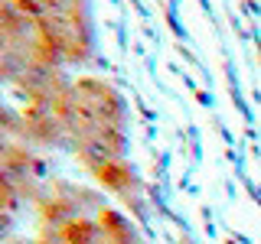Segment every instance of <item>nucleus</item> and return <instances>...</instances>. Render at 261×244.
I'll return each mask as SVG.
<instances>
[{"mask_svg": "<svg viewBox=\"0 0 261 244\" xmlns=\"http://www.w3.org/2000/svg\"><path fill=\"white\" fill-rule=\"evenodd\" d=\"M36 244H144L108 195L72 179H49L36 195Z\"/></svg>", "mask_w": 261, "mask_h": 244, "instance_id": "obj_2", "label": "nucleus"}, {"mask_svg": "<svg viewBox=\"0 0 261 244\" xmlns=\"http://www.w3.org/2000/svg\"><path fill=\"white\" fill-rule=\"evenodd\" d=\"M39 26L62 65H82L92 55V16L85 0H13Z\"/></svg>", "mask_w": 261, "mask_h": 244, "instance_id": "obj_4", "label": "nucleus"}, {"mask_svg": "<svg viewBox=\"0 0 261 244\" xmlns=\"http://www.w3.org/2000/svg\"><path fill=\"white\" fill-rule=\"evenodd\" d=\"M62 146L72 150L85 173L130 211L144 215V182L127 157V108L111 81L98 75L69 78L59 101Z\"/></svg>", "mask_w": 261, "mask_h": 244, "instance_id": "obj_1", "label": "nucleus"}, {"mask_svg": "<svg viewBox=\"0 0 261 244\" xmlns=\"http://www.w3.org/2000/svg\"><path fill=\"white\" fill-rule=\"evenodd\" d=\"M62 69L36 23L13 0H0V88L16 92L20 101L46 95L69 81Z\"/></svg>", "mask_w": 261, "mask_h": 244, "instance_id": "obj_3", "label": "nucleus"}, {"mask_svg": "<svg viewBox=\"0 0 261 244\" xmlns=\"http://www.w3.org/2000/svg\"><path fill=\"white\" fill-rule=\"evenodd\" d=\"M0 244H36V238H7V241H0Z\"/></svg>", "mask_w": 261, "mask_h": 244, "instance_id": "obj_7", "label": "nucleus"}, {"mask_svg": "<svg viewBox=\"0 0 261 244\" xmlns=\"http://www.w3.org/2000/svg\"><path fill=\"white\" fill-rule=\"evenodd\" d=\"M49 182L39 153L20 137H0V199L20 208L23 202H36Z\"/></svg>", "mask_w": 261, "mask_h": 244, "instance_id": "obj_5", "label": "nucleus"}, {"mask_svg": "<svg viewBox=\"0 0 261 244\" xmlns=\"http://www.w3.org/2000/svg\"><path fill=\"white\" fill-rule=\"evenodd\" d=\"M13 218H16V205L0 199V241H7V234H10V228H13Z\"/></svg>", "mask_w": 261, "mask_h": 244, "instance_id": "obj_6", "label": "nucleus"}]
</instances>
